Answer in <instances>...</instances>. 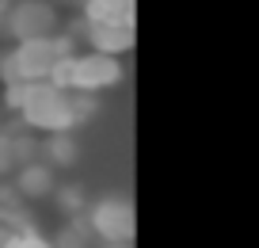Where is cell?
<instances>
[{"label":"cell","instance_id":"12","mask_svg":"<svg viewBox=\"0 0 259 248\" xmlns=\"http://www.w3.org/2000/svg\"><path fill=\"white\" fill-rule=\"evenodd\" d=\"M8 248H54L46 237H38V233H31V229H16L12 233V240H8Z\"/></svg>","mask_w":259,"mask_h":248},{"label":"cell","instance_id":"11","mask_svg":"<svg viewBox=\"0 0 259 248\" xmlns=\"http://www.w3.org/2000/svg\"><path fill=\"white\" fill-rule=\"evenodd\" d=\"M19 164H23V160H19V145H16V137L0 134V176H12Z\"/></svg>","mask_w":259,"mask_h":248},{"label":"cell","instance_id":"6","mask_svg":"<svg viewBox=\"0 0 259 248\" xmlns=\"http://www.w3.org/2000/svg\"><path fill=\"white\" fill-rule=\"evenodd\" d=\"M16 191H19V199H31V202L57 195V168H50L46 160L19 164L16 168Z\"/></svg>","mask_w":259,"mask_h":248},{"label":"cell","instance_id":"13","mask_svg":"<svg viewBox=\"0 0 259 248\" xmlns=\"http://www.w3.org/2000/svg\"><path fill=\"white\" fill-rule=\"evenodd\" d=\"M57 202H61L69 214H76V210H84V191L80 187H57Z\"/></svg>","mask_w":259,"mask_h":248},{"label":"cell","instance_id":"4","mask_svg":"<svg viewBox=\"0 0 259 248\" xmlns=\"http://www.w3.org/2000/svg\"><path fill=\"white\" fill-rule=\"evenodd\" d=\"M0 23L16 42L46 39V34H57V8L50 0H12Z\"/></svg>","mask_w":259,"mask_h":248},{"label":"cell","instance_id":"8","mask_svg":"<svg viewBox=\"0 0 259 248\" xmlns=\"http://www.w3.org/2000/svg\"><path fill=\"white\" fill-rule=\"evenodd\" d=\"M42 160H46L50 168H73L76 160H80V145L69 130H57V134H46L42 141Z\"/></svg>","mask_w":259,"mask_h":248},{"label":"cell","instance_id":"1","mask_svg":"<svg viewBox=\"0 0 259 248\" xmlns=\"http://www.w3.org/2000/svg\"><path fill=\"white\" fill-rule=\"evenodd\" d=\"M8 103L23 115L27 126L57 134V130H73L76 122H88L96 111L84 92H69L54 80H23V84H8Z\"/></svg>","mask_w":259,"mask_h":248},{"label":"cell","instance_id":"5","mask_svg":"<svg viewBox=\"0 0 259 248\" xmlns=\"http://www.w3.org/2000/svg\"><path fill=\"white\" fill-rule=\"evenodd\" d=\"M88 225L107 244H122V240L134 237L138 218H134V206H130L126 199H103V202H96V206L88 210Z\"/></svg>","mask_w":259,"mask_h":248},{"label":"cell","instance_id":"2","mask_svg":"<svg viewBox=\"0 0 259 248\" xmlns=\"http://www.w3.org/2000/svg\"><path fill=\"white\" fill-rule=\"evenodd\" d=\"M73 57V42L61 34H46V39L19 42L12 54L0 57V80L4 84H23V80H50L54 69Z\"/></svg>","mask_w":259,"mask_h":248},{"label":"cell","instance_id":"14","mask_svg":"<svg viewBox=\"0 0 259 248\" xmlns=\"http://www.w3.org/2000/svg\"><path fill=\"white\" fill-rule=\"evenodd\" d=\"M107 248H130V244H126V240H122V244H107Z\"/></svg>","mask_w":259,"mask_h":248},{"label":"cell","instance_id":"9","mask_svg":"<svg viewBox=\"0 0 259 248\" xmlns=\"http://www.w3.org/2000/svg\"><path fill=\"white\" fill-rule=\"evenodd\" d=\"M92 237H96V233H92L88 218H69V222L54 233V240H50V244H54V248H88Z\"/></svg>","mask_w":259,"mask_h":248},{"label":"cell","instance_id":"10","mask_svg":"<svg viewBox=\"0 0 259 248\" xmlns=\"http://www.w3.org/2000/svg\"><path fill=\"white\" fill-rule=\"evenodd\" d=\"M84 16H88V23L130 19V0H84Z\"/></svg>","mask_w":259,"mask_h":248},{"label":"cell","instance_id":"7","mask_svg":"<svg viewBox=\"0 0 259 248\" xmlns=\"http://www.w3.org/2000/svg\"><path fill=\"white\" fill-rule=\"evenodd\" d=\"M88 42L99 54H126L134 46V19H103V23H88Z\"/></svg>","mask_w":259,"mask_h":248},{"label":"cell","instance_id":"3","mask_svg":"<svg viewBox=\"0 0 259 248\" xmlns=\"http://www.w3.org/2000/svg\"><path fill=\"white\" fill-rule=\"evenodd\" d=\"M50 80H54V84H61V88H69V92L96 96V92L114 88V84L122 80V65H118V57L92 50V54L65 57V61L54 69V77H50Z\"/></svg>","mask_w":259,"mask_h":248}]
</instances>
